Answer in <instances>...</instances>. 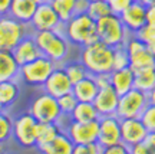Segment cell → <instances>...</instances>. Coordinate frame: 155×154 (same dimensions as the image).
I'll return each instance as SVG.
<instances>
[{"mask_svg": "<svg viewBox=\"0 0 155 154\" xmlns=\"http://www.w3.org/2000/svg\"><path fill=\"white\" fill-rule=\"evenodd\" d=\"M81 62L91 75L109 74L114 71V48L101 40L86 45L81 50Z\"/></svg>", "mask_w": 155, "mask_h": 154, "instance_id": "1", "label": "cell"}, {"mask_svg": "<svg viewBox=\"0 0 155 154\" xmlns=\"http://www.w3.org/2000/svg\"><path fill=\"white\" fill-rule=\"evenodd\" d=\"M63 35L72 45L81 48L99 40L96 32V20H94L88 13L73 15L68 22L63 23Z\"/></svg>", "mask_w": 155, "mask_h": 154, "instance_id": "2", "label": "cell"}, {"mask_svg": "<svg viewBox=\"0 0 155 154\" xmlns=\"http://www.w3.org/2000/svg\"><path fill=\"white\" fill-rule=\"evenodd\" d=\"M33 38L38 43L42 55L49 58L56 65H63L66 61L71 42L61 30H39L33 32Z\"/></svg>", "mask_w": 155, "mask_h": 154, "instance_id": "3", "label": "cell"}, {"mask_svg": "<svg viewBox=\"0 0 155 154\" xmlns=\"http://www.w3.org/2000/svg\"><path fill=\"white\" fill-rule=\"evenodd\" d=\"M96 32L101 42H104L111 48L125 45L128 38L132 35L125 28L119 15H115V13H111L96 20Z\"/></svg>", "mask_w": 155, "mask_h": 154, "instance_id": "4", "label": "cell"}, {"mask_svg": "<svg viewBox=\"0 0 155 154\" xmlns=\"http://www.w3.org/2000/svg\"><path fill=\"white\" fill-rule=\"evenodd\" d=\"M32 33L29 25L19 22L10 15L0 16V49L12 50L25 36Z\"/></svg>", "mask_w": 155, "mask_h": 154, "instance_id": "5", "label": "cell"}, {"mask_svg": "<svg viewBox=\"0 0 155 154\" xmlns=\"http://www.w3.org/2000/svg\"><path fill=\"white\" fill-rule=\"evenodd\" d=\"M56 66L58 65L53 61H50L49 58H46L45 55H40L32 62H28V63L20 66L19 77L28 85L42 87Z\"/></svg>", "mask_w": 155, "mask_h": 154, "instance_id": "6", "label": "cell"}, {"mask_svg": "<svg viewBox=\"0 0 155 154\" xmlns=\"http://www.w3.org/2000/svg\"><path fill=\"white\" fill-rule=\"evenodd\" d=\"M148 94L141 91V89L132 88L119 97L118 108H116L115 115L119 120L124 118H139L142 115L144 110L148 107Z\"/></svg>", "mask_w": 155, "mask_h": 154, "instance_id": "7", "label": "cell"}, {"mask_svg": "<svg viewBox=\"0 0 155 154\" xmlns=\"http://www.w3.org/2000/svg\"><path fill=\"white\" fill-rule=\"evenodd\" d=\"M29 112L35 117L38 122H58L63 115L58 98L50 94L43 92L38 95L29 105Z\"/></svg>", "mask_w": 155, "mask_h": 154, "instance_id": "8", "label": "cell"}, {"mask_svg": "<svg viewBox=\"0 0 155 154\" xmlns=\"http://www.w3.org/2000/svg\"><path fill=\"white\" fill-rule=\"evenodd\" d=\"M36 124L30 112H25L13 120V140L23 149H36Z\"/></svg>", "mask_w": 155, "mask_h": 154, "instance_id": "9", "label": "cell"}, {"mask_svg": "<svg viewBox=\"0 0 155 154\" xmlns=\"http://www.w3.org/2000/svg\"><path fill=\"white\" fill-rule=\"evenodd\" d=\"M125 48H127L128 56H129V66L134 71L155 66V56L151 53L148 46L142 40H139L135 35H131L128 38Z\"/></svg>", "mask_w": 155, "mask_h": 154, "instance_id": "10", "label": "cell"}, {"mask_svg": "<svg viewBox=\"0 0 155 154\" xmlns=\"http://www.w3.org/2000/svg\"><path fill=\"white\" fill-rule=\"evenodd\" d=\"M29 26L33 32H39V30H61L63 32V22L59 19L58 13L49 3V0L38 5Z\"/></svg>", "mask_w": 155, "mask_h": 154, "instance_id": "11", "label": "cell"}, {"mask_svg": "<svg viewBox=\"0 0 155 154\" xmlns=\"http://www.w3.org/2000/svg\"><path fill=\"white\" fill-rule=\"evenodd\" d=\"M63 131L69 135L73 144L95 143L98 141L99 135V120L91 122H78L71 120Z\"/></svg>", "mask_w": 155, "mask_h": 154, "instance_id": "12", "label": "cell"}, {"mask_svg": "<svg viewBox=\"0 0 155 154\" xmlns=\"http://www.w3.org/2000/svg\"><path fill=\"white\" fill-rule=\"evenodd\" d=\"M98 143L102 149L121 143V125L116 115H106L99 118Z\"/></svg>", "mask_w": 155, "mask_h": 154, "instance_id": "13", "label": "cell"}, {"mask_svg": "<svg viewBox=\"0 0 155 154\" xmlns=\"http://www.w3.org/2000/svg\"><path fill=\"white\" fill-rule=\"evenodd\" d=\"M45 92L50 94L52 97L59 98L62 95H65L68 92H72L73 84L71 82L69 77L66 75V72L63 69V65H58L52 71L49 78L46 79V82L42 85Z\"/></svg>", "mask_w": 155, "mask_h": 154, "instance_id": "14", "label": "cell"}, {"mask_svg": "<svg viewBox=\"0 0 155 154\" xmlns=\"http://www.w3.org/2000/svg\"><path fill=\"white\" fill-rule=\"evenodd\" d=\"M119 125H121V143L125 144L128 149L142 141L148 134V130L145 128L139 118L119 120Z\"/></svg>", "mask_w": 155, "mask_h": 154, "instance_id": "15", "label": "cell"}, {"mask_svg": "<svg viewBox=\"0 0 155 154\" xmlns=\"http://www.w3.org/2000/svg\"><path fill=\"white\" fill-rule=\"evenodd\" d=\"M121 20L124 22L125 28L129 30V33H135L138 29H141L147 23V6L142 5L141 2L135 0L131 6H128L125 10L122 12Z\"/></svg>", "mask_w": 155, "mask_h": 154, "instance_id": "16", "label": "cell"}, {"mask_svg": "<svg viewBox=\"0 0 155 154\" xmlns=\"http://www.w3.org/2000/svg\"><path fill=\"white\" fill-rule=\"evenodd\" d=\"M118 102H119V95L116 92L114 87H104L99 88L96 97L94 99V105L98 114L101 117H106V115H115L116 108H118Z\"/></svg>", "mask_w": 155, "mask_h": 154, "instance_id": "17", "label": "cell"}, {"mask_svg": "<svg viewBox=\"0 0 155 154\" xmlns=\"http://www.w3.org/2000/svg\"><path fill=\"white\" fill-rule=\"evenodd\" d=\"M12 53L16 58L17 63L20 66L25 65V63H28V62H32L33 59H36V58H39V56L42 55V52H40L38 43H36V40H35V38H33V33L25 36V38L12 49Z\"/></svg>", "mask_w": 155, "mask_h": 154, "instance_id": "18", "label": "cell"}, {"mask_svg": "<svg viewBox=\"0 0 155 154\" xmlns=\"http://www.w3.org/2000/svg\"><path fill=\"white\" fill-rule=\"evenodd\" d=\"M134 78H135V72L131 66H125L122 69H114L111 72V85L121 97L134 88Z\"/></svg>", "mask_w": 155, "mask_h": 154, "instance_id": "19", "label": "cell"}, {"mask_svg": "<svg viewBox=\"0 0 155 154\" xmlns=\"http://www.w3.org/2000/svg\"><path fill=\"white\" fill-rule=\"evenodd\" d=\"M73 141L69 138L65 131H61L50 143L45 145H39L36 149L40 154H72L73 153Z\"/></svg>", "mask_w": 155, "mask_h": 154, "instance_id": "20", "label": "cell"}, {"mask_svg": "<svg viewBox=\"0 0 155 154\" xmlns=\"http://www.w3.org/2000/svg\"><path fill=\"white\" fill-rule=\"evenodd\" d=\"M98 91H99V87L95 81V77L91 74L81 79L79 82L73 84L72 88V92L78 98V101H85V102H94Z\"/></svg>", "mask_w": 155, "mask_h": 154, "instance_id": "21", "label": "cell"}, {"mask_svg": "<svg viewBox=\"0 0 155 154\" xmlns=\"http://www.w3.org/2000/svg\"><path fill=\"white\" fill-rule=\"evenodd\" d=\"M36 7H38V3L33 0H13L9 15L19 22L29 25L36 12Z\"/></svg>", "mask_w": 155, "mask_h": 154, "instance_id": "22", "label": "cell"}, {"mask_svg": "<svg viewBox=\"0 0 155 154\" xmlns=\"http://www.w3.org/2000/svg\"><path fill=\"white\" fill-rule=\"evenodd\" d=\"M19 72L20 65L17 63L12 50L0 49V82L7 79H17Z\"/></svg>", "mask_w": 155, "mask_h": 154, "instance_id": "23", "label": "cell"}, {"mask_svg": "<svg viewBox=\"0 0 155 154\" xmlns=\"http://www.w3.org/2000/svg\"><path fill=\"white\" fill-rule=\"evenodd\" d=\"M69 117H71L72 121L78 122H91L101 118V115L95 108L94 102H85V101H78L76 107L69 114Z\"/></svg>", "mask_w": 155, "mask_h": 154, "instance_id": "24", "label": "cell"}, {"mask_svg": "<svg viewBox=\"0 0 155 154\" xmlns=\"http://www.w3.org/2000/svg\"><path fill=\"white\" fill-rule=\"evenodd\" d=\"M20 94V87L17 79H7L0 82V102L5 108H9L16 102Z\"/></svg>", "mask_w": 155, "mask_h": 154, "instance_id": "25", "label": "cell"}, {"mask_svg": "<svg viewBox=\"0 0 155 154\" xmlns=\"http://www.w3.org/2000/svg\"><path fill=\"white\" fill-rule=\"evenodd\" d=\"M62 131L58 122H38L36 124V147L50 143Z\"/></svg>", "mask_w": 155, "mask_h": 154, "instance_id": "26", "label": "cell"}, {"mask_svg": "<svg viewBox=\"0 0 155 154\" xmlns=\"http://www.w3.org/2000/svg\"><path fill=\"white\" fill-rule=\"evenodd\" d=\"M134 72H135L134 88L141 89V91H144L147 94L155 88V66L154 68L134 71Z\"/></svg>", "mask_w": 155, "mask_h": 154, "instance_id": "27", "label": "cell"}, {"mask_svg": "<svg viewBox=\"0 0 155 154\" xmlns=\"http://www.w3.org/2000/svg\"><path fill=\"white\" fill-rule=\"evenodd\" d=\"M52 7L55 9L58 16L62 22H68L75 15V5L76 0H49Z\"/></svg>", "mask_w": 155, "mask_h": 154, "instance_id": "28", "label": "cell"}, {"mask_svg": "<svg viewBox=\"0 0 155 154\" xmlns=\"http://www.w3.org/2000/svg\"><path fill=\"white\" fill-rule=\"evenodd\" d=\"M89 16L94 20H99L101 17H105L108 15H111V6L108 3V0H92L89 2V7L86 10Z\"/></svg>", "mask_w": 155, "mask_h": 154, "instance_id": "29", "label": "cell"}, {"mask_svg": "<svg viewBox=\"0 0 155 154\" xmlns=\"http://www.w3.org/2000/svg\"><path fill=\"white\" fill-rule=\"evenodd\" d=\"M63 69H65L66 75L69 77V79H71V82L72 84L79 82L81 79H83L85 77H88L89 75L88 69L85 68V65H83L81 61L65 63V65H63Z\"/></svg>", "mask_w": 155, "mask_h": 154, "instance_id": "30", "label": "cell"}, {"mask_svg": "<svg viewBox=\"0 0 155 154\" xmlns=\"http://www.w3.org/2000/svg\"><path fill=\"white\" fill-rule=\"evenodd\" d=\"M139 40H142L148 49L151 50V53L155 56V26H151L148 23H145L141 29H138L137 32L134 33Z\"/></svg>", "mask_w": 155, "mask_h": 154, "instance_id": "31", "label": "cell"}, {"mask_svg": "<svg viewBox=\"0 0 155 154\" xmlns=\"http://www.w3.org/2000/svg\"><path fill=\"white\" fill-rule=\"evenodd\" d=\"M10 138H13V120L6 112H0V143H7Z\"/></svg>", "mask_w": 155, "mask_h": 154, "instance_id": "32", "label": "cell"}, {"mask_svg": "<svg viewBox=\"0 0 155 154\" xmlns=\"http://www.w3.org/2000/svg\"><path fill=\"white\" fill-rule=\"evenodd\" d=\"M129 66V56H128L125 45L114 48V69H122Z\"/></svg>", "mask_w": 155, "mask_h": 154, "instance_id": "33", "label": "cell"}, {"mask_svg": "<svg viewBox=\"0 0 155 154\" xmlns=\"http://www.w3.org/2000/svg\"><path fill=\"white\" fill-rule=\"evenodd\" d=\"M58 104L61 107L62 112L69 115V114L73 111V108L76 107L78 98L73 95V92H68V94H65V95H62V97L58 98Z\"/></svg>", "mask_w": 155, "mask_h": 154, "instance_id": "34", "label": "cell"}, {"mask_svg": "<svg viewBox=\"0 0 155 154\" xmlns=\"http://www.w3.org/2000/svg\"><path fill=\"white\" fill-rule=\"evenodd\" d=\"M139 120L142 121V124L148 130V132L155 131V105L148 104V107L142 112V115L139 117Z\"/></svg>", "mask_w": 155, "mask_h": 154, "instance_id": "35", "label": "cell"}, {"mask_svg": "<svg viewBox=\"0 0 155 154\" xmlns=\"http://www.w3.org/2000/svg\"><path fill=\"white\" fill-rule=\"evenodd\" d=\"M72 154H102V147L98 141L85 144H75Z\"/></svg>", "mask_w": 155, "mask_h": 154, "instance_id": "36", "label": "cell"}, {"mask_svg": "<svg viewBox=\"0 0 155 154\" xmlns=\"http://www.w3.org/2000/svg\"><path fill=\"white\" fill-rule=\"evenodd\" d=\"M134 2L135 0H108L112 13H115V15H121L122 12L125 10L128 6L132 5Z\"/></svg>", "mask_w": 155, "mask_h": 154, "instance_id": "37", "label": "cell"}, {"mask_svg": "<svg viewBox=\"0 0 155 154\" xmlns=\"http://www.w3.org/2000/svg\"><path fill=\"white\" fill-rule=\"evenodd\" d=\"M129 151H131V154H155V150L145 140L137 143L132 147H129Z\"/></svg>", "mask_w": 155, "mask_h": 154, "instance_id": "38", "label": "cell"}, {"mask_svg": "<svg viewBox=\"0 0 155 154\" xmlns=\"http://www.w3.org/2000/svg\"><path fill=\"white\" fill-rule=\"evenodd\" d=\"M102 154H131V151L125 144L119 143L115 144V145H109V147L102 149Z\"/></svg>", "mask_w": 155, "mask_h": 154, "instance_id": "39", "label": "cell"}, {"mask_svg": "<svg viewBox=\"0 0 155 154\" xmlns=\"http://www.w3.org/2000/svg\"><path fill=\"white\" fill-rule=\"evenodd\" d=\"M95 81L98 84L99 88H104V87H109L111 85V72L109 74H98V75H94Z\"/></svg>", "mask_w": 155, "mask_h": 154, "instance_id": "40", "label": "cell"}, {"mask_svg": "<svg viewBox=\"0 0 155 154\" xmlns=\"http://www.w3.org/2000/svg\"><path fill=\"white\" fill-rule=\"evenodd\" d=\"M88 7H89V0H76V5H75V15L86 13Z\"/></svg>", "mask_w": 155, "mask_h": 154, "instance_id": "41", "label": "cell"}, {"mask_svg": "<svg viewBox=\"0 0 155 154\" xmlns=\"http://www.w3.org/2000/svg\"><path fill=\"white\" fill-rule=\"evenodd\" d=\"M147 23L155 26V5L147 6Z\"/></svg>", "mask_w": 155, "mask_h": 154, "instance_id": "42", "label": "cell"}, {"mask_svg": "<svg viewBox=\"0 0 155 154\" xmlns=\"http://www.w3.org/2000/svg\"><path fill=\"white\" fill-rule=\"evenodd\" d=\"M13 0H0V16H5V15H9V10H10V6Z\"/></svg>", "mask_w": 155, "mask_h": 154, "instance_id": "43", "label": "cell"}, {"mask_svg": "<svg viewBox=\"0 0 155 154\" xmlns=\"http://www.w3.org/2000/svg\"><path fill=\"white\" fill-rule=\"evenodd\" d=\"M148 101H150V104H154L155 105V88L152 91L148 92Z\"/></svg>", "mask_w": 155, "mask_h": 154, "instance_id": "44", "label": "cell"}, {"mask_svg": "<svg viewBox=\"0 0 155 154\" xmlns=\"http://www.w3.org/2000/svg\"><path fill=\"white\" fill-rule=\"evenodd\" d=\"M138 2H141V3H142V5H145V6L155 5V0H138Z\"/></svg>", "mask_w": 155, "mask_h": 154, "instance_id": "45", "label": "cell"}, {"mask_svg": "<svg viewBox=\"0 0 155 154\" xmlns=\"http://www.w3.org/2000/svg\"><path fill=\"white\" fill-rule=\"evenodd\" d=\"M0 154H6V149H5V143H0Z\"/></svg>", "mask_w": 155, "mask_h": 154, "instance_id": "46", "label": "cell"}, {"mask_svg": "<svg viewBox=\"0 0 155 154\" xmlns=\"http://www.w3.org/2000/svg\"><path fill=\"white\" fill-rule=\"evenodd\" d=\"M33 2H36L38 5H40V3H43V2H48V0H33Z\"/></svg>", "mask_w": 155, "mask_h": 154, "instance_id": "47", "label": "cell"}, {"mask_svg": "<svg viewBox=\"0 0 155 154\" xmlns=\"http://www.w3.org/2000/svg\"><path fill=\"white\" fill-rule=\"evenodd\" d=\"M5 110H6V108L3 107V105H2V102H0V112H2V111H5Z\"/></svg>", "mask_w": 155, "mask_h": 154, "instance_id": "48", "label": "cell"}, {"mask_svg": "<svg viewBox=\"0 0 155 154\" xmlns=\"http://www.w3.org/2000/svg\"><path fill=\"white\" fill-rule=\"evenodd\" d=\"M89 2H92V0H89Z\"/></svg>", "mask_w": 155, "mask_h": 154, "instance_id": "49", "label": "cell"}]
</instances>
